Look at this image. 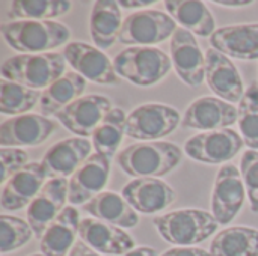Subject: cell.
Listing matches in <instances>:
<instances>
[{"mask_svg": "<svg viewBox=\"0 0 258 256\" xmlns=\"http://www.w3.org/2000/svg\"><path fill=\"white\" fill-rule=\"evenodd\" d=\"M2 35L21 54H39L63 45L71 32L54 20H14L2 24Z\"/></svg>", "mask_w": 258, "mask_h": 256, "instance_id": "6da1fadb", "label": "cell"}, {"mask_svg": "<svg viewBox=\"0 0 258 256\" xmlns=\"http://www.w3.org/2000/svg\"><path fill=\"white\" fill-rule=\"evenodd\" d=\"M181 149L169 142H138L121 152L119 167L135 178H159L172 172L181 161Z\"/></svg>", "mask_w": 258, "mask_h": 256, "instance_id": "7a4b0ae2", "label": "cell"}, {"mask_svg": "<svg viewBox=\"0 0 258 256\" xmlns=\"http://www.w3.org/2000/svg\"><path fill=\"white\" fill-rule=\"evenodd\" d=\"M154 226L160 237L177 247H194L210 238L218 231V220L213 214L197 210H175L154 219Z\"/></svg>", "mask_w": 258, "mask_h": 256, "instance_id": "3957f363", "label": "cell"}, {"mask_svg": "<svg viewBox=\"0 0 258 256\" xmlns=\"http://www.w3.org/2000/svg\"><path fill=\"white\" fill-rule=\"evenodd\" d=\"M65 56L60 53L18 54L2 63V77L29 89H47L65 72Z\"/></svg>", "mask_w": 258, "mask_h": 256, "instance_id": "277c9868", "label": "cell"}, {"mask_svg": "<svg viewBox=\"0 0 258 256\" xmlns=\"http://www.w3.org/2000/svg\"><path fill=\"white\" fill-rule=\"evenodd\" d=\"M113 66L121 78L147 88L159 83L171 71L172 60L157 47H128L115 56Z\"/></svg>", "mask_w": 258, "mask_h": 256, "instance_id": "5b68a950", "label": "cell"}, {"mask_svg": "<svg viewBox=\"0 0 258 256\" xmlns=\"http://www.w3.org/2000/svg\"><path fill=\"white\" fill-rule=\"evenodd\" d=\"M180 121L177 109L162 103H147L127 115L125 136L135 140L157 142L172 134Z\"/></svg>", "mask_w": 258, "mask_h": 256, "instance_id": "8992f818", "label": "cell"}, {"mask_svg": "<svg viewBox=\"0 0 258 256\" xmlns=\"http://www.w3.org/2000/svg\"><path fill=\"white\" fill-rule=\"evenodd\" d=\"M177 30L175 20L162 11L145 9L124 18L118 41L132 47H153L166 41Z\"/></svg>", "mask_w": 258, "mask_h": 256, "instance_id": "52a82bcc", "label": "cell"}, {"mask_svg": "<svg viewBox=\"0 0 258 256\" xmlns=\"http://www.w3.org/2000/svg\"><path fill=\"white\" fill-rule=\"evenodd\" d=\"M243 137L233 128L206 131L189 137L183 152L200 163L222 164L233 160L243 148Z\"/></svg>", "mask_w": 258, "mask_h": 256, "instance_id": "ba28073f", "label": "cell"}, {"mask_svg": "<svg viewBox=\"0 0 258 256\" xmlns=\"http://www.w3.org/2000/svg\"><path fill=\"white\" fill-rule=\"evenodd\" d=\"M242 174L234 164H224L215 178L212 192V214L219 225H230L242 210L246 198Z\"/></svg>", "mask_w": 258, "mask_h": 256, "instance_id": "9c48e42d", "label": "cell"}, {"mask_svg": "<svg viewBox=\"0 0 258 256\" xmlns=\"http://www.w3.org/2000/svg\"><path fill=\"white\" fill-rule=\"evenodd\" d=\"M112 101L103 95H85L62 109L56 118L71 133L79 137H92L112 110Z\"/></svg>", "mask_w": 258, "mask_h": 256, "instance_id": "30bf717a", "label": "cell"}, {"mask_svg": "<svg viewBox=\"0 0 258 256\" xmlns=\"http://www.w3.org/2000/svg\"><path fill=\"white\" fill-rule=\"evenodd\" d=\"M239 121V109L218 97H201L186 109L181 125L186 130L216 131L233 127Z\"/></svg>", "mask_w": 258, "mask_h": 256, "instance_id": "8fae6325", "label": "cell"}, {"mask_svg": "<svg viewBox=\"0 0 258 256\" xmlns=\"http://www.w3.org/2000/svg\"><path fill=\"white\" fill-rule=\"evenodd\" d=\"M171 60L177 75L190 88H198L206 80V56L195 35L180 27L169 42Z\"/></svg>", "mask_w": 258, "mask_h": 256, "instance_id": "7c38bea8", "label": "cell"}, {"mask_svg": "<svg viewBox=\"0 0 258 256\" xmlns=\"http://www.w3.org/2000/svg\"><path fill=\"white\" fill-rule=\"evenodd\" d=\"M62 54L73 69L86 80L97 84L119 83V75L115 71L113 62H110L100 48L82 41H73L63 48Z\"/></svg>", "mask_w": 258, "mask_h": 256, "instance_id": "4fadbf2b", "label": "cell"}, {"mask_svg": "<svg viewBox=\"0 0 258 256\" xmlns=\"http://www.w3.org/2000/svg\"><path fill=\"white\" fill-rule=\"evenodd\" d=\"M57 124L44 115L26 113L9 118L0 124L2 148L38 146L51 137Z\"/></svg>", "mask_w": 258, "mask_h": 256, "instance_id": "5bb4252c", "label": "cell"}, {"mask_svg": "<svg viewBox=\"0 0 258 256\" xmlns=\"http://www.w3.org/2000/svg\"><path fill=\"white\" fill-rule=\"evenodd\" d=\"M68 201V181L65 178L48 180L26 211L27 223L36 238H42L48 226L63 211Z\"/></svg>", "mask_w": 258, "mask_h": 256, "instance_id": "9a60e30c", "label": "cell"}, {"mask_svg": "<svg viewBox=\"0 0 258 256\" xmlns=\"http://www.w3.org/2000/svg\"><path fill=\"white\" fill-rule=\"evenodd\" d=\"M136 213L156 214L175 202V190L160 178H133L121 192Z\"/></svg>", "mask_w": 258, "mask_h": 256, "instance_id": "2e32d148", "label": "cell"}, {"mask_svg": "<svg viewBox=\"0 0 258 256\" xmlns=\"http://www.w3.org/2000/svg\"><path fill=\"white\" fill-rule=\"evenodd\" d=\"M110 175V160L94 152L79 167L68 181V202L71 205H85L106 187Z\"/></svg>", "mask_w": 258, "mask_h": 256, "instance_id": "e0dca14e", "label": "cell"}, {"mask_svg": "<svg viewBox=\"0 0 258 256\" xmlns=\"http://www.w3.org/2000/svg\"><path fill=\"white\" fill-rule=\"evenodd\" d=\"M206 81L218 98L231 104L240 103L246 92L236 65L215 48L206 51Z\"/></svg>", "mask_w": 258, "mask_h": 256, "instance_id": "ac0fdd59", "label": "cell"}, {"mask_svg": "<svg viewBox=\"0 0 258 256\" xmlns=\"http://www.w3.org/2000/svg\"><path fill=\"white\" fill-rule=\"evenodd\" d=\"M47 174L41 163H29L20 172L12 175L2 189L0 205L5 211H17L29 207L30 202L45 186Z\"/></svg>", "mask_w": 258, "mask_h": 256, "instance_id": "d6986e66", "label": "cell"}, {"mask_svg": "<svg viewBox=\"0 0 258 256\" xmlns=\"http://www.w3.org/2000/svg\"><path fill=\"white\" fill-rule=\"evenodd\" d=\"M91 142L83 137H70L53 145L42 157L41 164L47 178H65L74 175L91 155Z\"/></svg>", "mask_w": 258, "mask_h": 256, "instance_id": "ffe728a7", "label": "cell"}, {"mask_svg": "<svg viewBox=\"0 0 258 256\" xmlns=\"http://www.w3.org/2000/svg\"><path fill=\"white\" fill-rule=\"evenodd\" d=\"M79 237L80 241L103 255L122 256L135 249V240L122 228L94 217L80 220Z\"/></svg>", "mask_w": 258, "mask_h": 256, "instance_id": "44dd1931", "label": "cell"}, {"mask_svg": "<svg viewBox=\"0 0 258 256\" xmlns=\"http://www.w3.org/2000/svg\"><path fill=\"white\" fill-rule=\"evenodd\" d=\"M212 48L239 60L258 59V23L234 24L216 29L210 36Z\"/></svg>", "mask_w": 258, "mask_h": 256, "instance_id": "7402d4cb", "label": "cell"}, {"mask_svg": "<svg viewBox=\"0 0 258 256\" xmlns=\"http://www.w3.org/2000/svg\"><path fill=\"white\" fill-rule=\"evenodd\" d=\"M80 216L79 211L70 205L57 216V219L48 226L41 238V252L45 256L70 255L79 235Z\"/></svg>", "mask_w": 258, "mask_h": 256, "instance_id": "603a6c76", "label": "cell"}, {"mask_svg": "<svg viewBox=\"0 0 258 256\" xmlns=\"http://www.w3.org/2000/svg\"><path fill=\"white\" fill-rule=\"evenodd\" d=\"M82 208L94 219L115 225L122 229L135 228L139 223L138 213L122 198V195H118L115 192H101L88 204L82 205Z\"/></svg>", "mask_w": 258, "mask_h": 256, "instance_id": "cb8c5ba5", "label": "cell"}, {"mask_svg": "<svg viewBox=\"0 0 258 256\" xmlns=\"http://www.w3.org/2000/svg\"><path fill=\"white\" fill-rule=\"evenodd\" d=\"M122 15L118 2L98 0L94 3L89 17V32L92 42L100 50L110 48L119 38L122 27Z\"/></svg>", "mask_w": 258, "mask_h": 256, "instance_id": "d4e9b609", "label": "cell"}, {"mask_svg": "<svg viewBox=\"0 0 258 256\" xmlns=\"http://www.w3.org/2000/svg\"><path fill=\"white\" fill-rule=\"evenodd\" d=\"M165 8L168 14L175 20V23L194 35L207 38L216 32L215 18L204 2L166 0Z\"/></svg>", "mask_w": 258, "mask_h": 256, "instance_id": "484cf974", "label": "cell"}, {"mask_svg": "<svg viewBox=\"0 0 258 256\" xmlns=\"http://www.w3.org/2000/svg\"><path fill=\"white\" fill-rule=\"evenodd\" d=\"M85 88H86L85 77H82L76 71L65 72L59 80H56L45 91H42L41 101H39L41 115L44 116L57 115L68 104L80 98V95L85 92Z\"/></svg>", "mask_w": 258, "mask_h": 256, "instance_id": "4316f807", "label": "cell"}, {"mask_svg": "<svg viewBox=\"0 0 258 256\" xmlns=\"http://www.w3.org/2000/svg\"><path fill=\"white\" fill-rule=\"evenodd\" d=\"M213 256H258V229L248 226L227 228L212 240Z\"/></svg>", "mask_w": 258, "mask_h": 256, "instance_id": "83f0119b", "label": "cell"}, {"mask_svg": "<svg viewBox=\"0 0 258 256\" xmlns=\"http://www.w3.org/2000/svg\"><path fill=\"white\" fill-rule=\"evenodd\" d=\"M125 122L127 115L124 113V110L119 107H113L107 113L103 124L92 134V145L95 148V152L104 155L112 161L125 136Z\"/></svg>", "mask_w": 258, "mask_h": 256, "instance_id": "f1b7e54d", "label": "cell"}, {"mask_svg": "<svg viewBox=\"0 0 258 256\" xmlns=\"http://www.w3.org/2000/svg\"><path fill=\"white\" fill-rule=\"evenodd\" d=\"M42 92L29 89L20 83L3 78L0 81V112L2 115L20 116L30 112L41 101Z\"/></svg>", "mask_w": 258, "mask_h": 256, "instance_id": "f546056e", "label": "cell"}, {"mask_svg": "<svg viewBox=\"0 0 258 256\" xmlns=\"http://www.w3.org/2000/svg\"><path fill=\"white\" fill-rule=\"evenodd\" d=\"M73 8L67 0H15L8 15L14 20H51L67 14Z\"/></svg>", "mask_w": 258, "mask_h": 256, "instance_id": "4dcf8cb0", "label": "cell"}, {"mask_svg": "<svg viewBox=\"0 0 258 256\" xmlns=\"http://www.w3.org/2000/svg\"><path fill=\"white\" fill-rule=\"evenodd\" d=\"M239 128L249 149H258V84L252 83L239 103Z\"/></svg>", "mask_w": 258, "mask_h": 256, "instance_id": "1f68e13d", "label": "cell"}, {"mask_svg": "<svg viewBox=\"0 0 258 256\" xmlns=\"http://www.w3.org/2000/svg\"><path fill=\"white\" fill-rule=\"evenodd\" d=\"M33 235L30 225L23 219L8 214L0 216V252L3 255L18 250L27 244Z\"/></svg>", "mask_w": 258, "mask_h": 256, "instance_id": "d6a6232c", "label": "cell"}, {"mask_svg": "<svg viewBox=\"0 0 258 256\" xmlns=\"http://www.w3.org/2000/svg\"><path fill=\"white\" fill-rule=\"evenodd\" d=\"M240 174L249 198V205L254 213H258V151L248 149L242 155Z\"/></svg>", "mask_w": 258, "mask_h": 256, "instance_id": "836d02e7", "label": "cell"}, {"mask_svg": "<svg viewBox=\"0 0 258 256\" xmlns=\"http://www.w3.org/2000/svg\"><path fill=\"white\" fill-rule=\"evenodd\" d=\"M29 154L26 149L21 148H2L0 149V163H2V174L0 181L5 184L12 175L20 172L29 163Z\"/></svg>", "mask_w": 258, "mask_h": 256, "instance_id": "e575fe53", "label": "cell"}, {"mask_svg": "<svg viewBox=\"0 0 258 256\" xmlns=\"http://www.w3.org/2000/svg\"><path fill=\"white\" fill-rule=\"evenodd\" d=\"M160 256H213L210 252H206L204 249L198 247H174L166 250Z\"/></svg>", "mask_w": 258, "mask_h": 256, "instance_id": "d590c367", "label": "cell"}, {"mask_svg": "<svg viewBox=\"0 0 258 256\" xmlns=\"http://www.w3.org/2000/svg\"><path fill=\"white\" fill-rule=\"evenodd\" d=\"M68 256H100V253L95 252L94 249H91L83 241H76V244L73 246V249H71Z\"/></svg>", "mask_w": 258, "mask_h": 256, "instance_id": "8d00e7d4", "label": "cell"}, {"mask_svg": "<svg viewBox=\"0 0 258 256\" xmlns=\"http://www.w3.org/2000/svg\"><path fill=\"white\" fill-rule=\"evenodd\" d=\"M121 8H125V9H132V8H145V6H150L153 5L154 2L153 0H141V2H136V0H121L118 2Z\"/></svg>", "mask_w": 258, "mask_h": 256, "instance_id": "74e56055", "label": "cell"}, {"mask_svg": "<svg viewBox=\"0 0 258 256\" xmlns=\"http://www.w3.org/2000/svg\"><path fill=\"white\" fill-rule=\"evenodd\" d=\"M122 256H157V252H156L153 247L141 246V247H135L133 250L127 252L125 255H122Z\"/></svg>", "mask_w": 258, "mask_h": 256, "instance_id": "f35d334b", "label": "cell"}, {"mask_svg": "<svg viewBox=\"0 0 258 256\" xmlns=\"http://www.w3.org/2000/svg\"><path fill=\"white\" fill-rule=\"evenodd\" d=\"M215 5H221V6H227V8H245V6H251L254 5V2L251 0H240V2H227V0H215Z\"/></svg>", "mask_w": 258, "mask_h": 256, "instance_id": "ab89813d", "label": "cell"}, {"mask_svg": "<svg viewBox=\"0 0 258 256\" xmlns=\"http://www.w3.org/2000/svg\"><path fill=\"white\" fill-rule=\"evenodd\" d=\"M30 256H45V255H42V253H35V255H30Z\"/></svg>", "mask_w": 258, "mask_h": 256, "instance_id": "60d3db41", "label": "cell"}]
</instances>
